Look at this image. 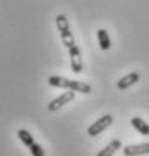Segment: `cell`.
Instances as JSON below:
<instances>
[{
  "label": "cell",
  "mask_w": 149,
  "mask_h": 156,
  "mask_svg": "<svg viewBox=\"0 0 149 156\" xmlns=\"http://www.w3.org/2000/svg\"><path fill=\"white\" fill-rule=\"evenodd\" d=\"M113 123V117L110 114H105L102 115L101 118H98L95 123H92L89 127H88V133L91 136H97L99 133H102L107 127H110V124Z\"/></svg>",
  "instance_id": "1"
},
{
  "label": "cell",
  "mask_w": 149,
  "mask_h": 156,
  "mask_svg": "<svg viewBox=\"0 0 149 156\" xmlns=\"http://www.w3.org/2000/svg\"><path fill=\"white\" fill-rule=\"evenodd\" d=\"M74 97H75V91H71V90L65 91L63 94H60L59 97H56V99H53V100L50 102L48 103V111L50 112H56V111H59L60 108H63L66 103L72 102Z\"/></svg>",
  "instance_id": "2"
},
{
  "label": "cell",
  "mask_w": 149,
  "mask_h": 156,
  "mask_svg": "<svg viewBox=\"0 0 149 156\" xmlns=\"http://www.w3.org/2000/svg\"><path fill=\"white\" fill-rule=\"evenodd\" d=\"M69 50V62H71V68L74 73H81L83 71V59H81V50L78 46H74Z\"/></svg>",
  "instance_id": "3"
},
{
  "label": "cell",
  "mask_w": 149,
  "mask_h": 156,
  "mask_svg": "<svg viewBox=\"0 0 149 156\" xmlns=\"http://www.w3.org/2000/svg\"><path fill=\"white\" fill-rule=\"evenodd\" d=\"M124 155L125 156H142L149 155V143H142V144H131L124 147Z\"/></svg>",
  "instance_id": "4"
},
{
  "label": "cell",
  "mask_w": 149,
  "mask_h": 156,
  "mask_svg": "<svg viewBox=\"0 0 149 156\" xmlns=\"http://www.w3.org/2000/svg\"><path fill=\"white\" fill-rule=\"evenodd\" d=\"M139 80H140V74H139L137 71H133V73L125 74L122 79L118 80V88H119V90H127V88H130L131 85L137 83Z\"/></svg>",
  "instance_id": "5"
},
{
  "label": "cell",
  "mask_w": 149,
  "mask_h": 156,
  "mask_svg": "<svg viewBox=\"0 0 149 156\" xmlns=\"http://www.w3.org/2000/svg\"><path fill=\"white\" fill-rule=\"evenodd\" d=\"M66 90L81 93V94H91V91H92L91 85H88L84 82H80V80H71V79H68V82H66Z\"/></svg>",
  "instance_id": "6"
},
{
  "label": "cell",
  "mask_w": 149,
  "mask_h": 156,
  "mask_svg": "<svg viewBox=\"0 0 149 156\" xmlns=\"http://www.w3.org/2000/svg\"><path fill=\"white\" fill-rule=\"evenodd\" d=\"M121 140H111L101 152H98V155L97 156H113L119 149H121Z\"/></svg>",
  "instance_id": "7"
},
{
  "label": "cell",
  "mask_w": 149,
  "mask_h": 156,
  "mask_svg": "<svg viewBox=\"0 0 149 156\" xmlns=\"http://www.w3.org/2000/svg\"><path fill=\"white\" fill-rule=\"evenodd\" d=\"M131 126L139 132V133H142V135H149V124L146 121H143L140 117H133L131 118Z\"/></svg>",
  "instance_id": "8"
},
{
  "label": "cell",
  "mask_w": 149,
  "mask_h": 156,
  "mask_svg": "<svg viewBox=\"0 0 149 156\" xmlns=\"http://www.w3.org/2000/svg\"><path fill=\"white\" fill-rule=\"evenodd\" d=\"M97 38H98L99 47L102 50H108L111 47V41H110V37H108V34H107L105 29H98L97 30Z\"/></svg>",
  "instance_id": "9"
},
{
  "label": "cell",
  "mask_w": 149,
  "mask_h": 156,
  "mask_svg": "<svg viewBox=\"0 0 149 156\" xmlns=\"http://www.w3.org/2000/svg\"><path fill=\"white\" fill-rule=\"evenodd\" d=\"M17 135H18V138L21 140V143L26 146V147H30V146H33L36 141L33 140V136H32V133L29 132V130H26V129H20L18 132H17Z\"/></svg>",
  "instance_id": "10"
},
{
  "label": "cell",
  "mask_w": 149,
  "mask_h": 156,
  "mask_svg": "<svg viewBox=\"0 0 149 156\" xmlns=\"http://www.w3.org/2000/svg\"><path fill=\"white\" fill-rule=\"evenodd\" d=\"M56 26H57V30H59V34H65V32L71 30V29H69L68 18H66L63 14H60V15H57V17H56Z\"/></svg>",
  "instance_id": "11"
},
{
  "label": "cell",
  "mask_w": 149,
  "mask_h": 156,
  "mask_svg": "<svg viewBox=\"0 0 149 156\" xmlns=\"http://www.w3.org/2000/svg\"><path fill=\"white\" fill-rule=\"evenodd\" d=\"M29 150H30V153L32 156H45V152H44V149L38 144V143H35L33 146H30L29 147Z\"/></svg>",
  "instance_id": "12"
}]
</instances>
